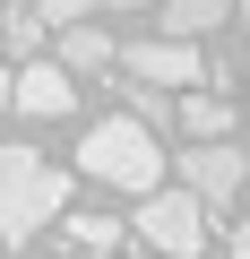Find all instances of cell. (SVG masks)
Listing matches in <instances>:
<instances>
[{
    "instance_id": "cell-1",
    "label": "cell",
    "mask_w": 250,
    "mask_h": 259,
    "mask_svg": "<svg viewBox=\"0 0 250 259\" xmlns=\"http://www.w3.org/2000/svg\"><path fill=\"white\" fill-rule=\"evenodd\" d=\"M78 173H86V182H104V190L156 199V190H164V147H156V130H147V121L112 112V121H95L86 139H78Z\"/></svg>"
},
{
    "instance_id": "cell-2",
    "label": "cell",
    "mask_w": 250,
    "mask_h": 259,
    "mask_svg": "<svg viewBox=\"0 0 250 259\" xmlns=\"http://www.w3.org/2000/svg\"><path fill=\"white\" fill-rule=\"evenodd\" d=\"M61 207H69V173L61 164H43L35 147H0V242L26 250Z\"/></svg>"
},
{
    "instance_id": "cell-3",
    "label": "cell",
    "mask_w": 250,
    "mask_h": 259,
    "mask_svg": "<svg viewBox=\"0 0 250 259\" xmlns=\"http://www.w3.org/2000/svg\"><path fill=\"white\" fill-rule=\"evenodd\" d=\"M130 233H138L147 250H164V259H198V250H207V207H198L190 190H156V199H138Z\"/></svg>"
},
{
    "instance_id": "cell-4",
    "label": "cell",
    "mask_w": 250,
    "mask_h": 259,
    "mask_svg": "<svg viewBox=\"0 0 250 259\" xmlns=\"http://www.w3.org/2000/svg\"><path fill=\"white\" fill-rule=\"evenodd\" d=\"M121 78H138V87H156V95H198L207 87V61H198V44H173V35H147V44H121Z\"/></svg>"
},
{
    "instance_id": "cell-5",
    "label": "cell",
    "mask_w": 250,
    "mask_h": 259,
    "mask_svg": "<svg viewBox=\"0 0 250 259\" xmlns=\"http://www.w3.org/2000/svg\"><path fill=\"white\" fill-rule=\"evenodd\" d=\"M181 164V190L207 207V216H224L233 199H241V182H250V156L241 147H190V156H173Z\"/></svg>"
},
{
    "instance_id": "cell-6",
    "label": "cell",
    "mask_w": 250,
    "mask_h": 259,
    "mask_svg": "<svg viewBox=\"0 0 250 259\" xmlns=\"http://www.w3.org/2000/svg\"><path fill=\"white\" fill-rule=\"evenodd\" d=\"M78 104V78L61 69V61H26L18 69V112H35V121H61Z\"/></svg>"
},
{
    "instance_id": "cell-7",
    "label": "cell",
    "mask_w": 250,
    "mask_h": 259,
    "mask_svg": "<svg viewBox=\"0 0 250 259\" xmlns=\"http://www.w3.org/2000/svg\"><path fill=\"white\" fill-rule=\"evenodd\" d=\"M69 78H104V69H121V44L104 35V26H69L61 35V52H52Z\"/></svg>"
},
{
    "instance_id": "cell-8",
    "label": "cell",
    "mask_w": 250,
    "mask_h": 259,
    "mask_svg": "<svg viewBox=\"0 0 250 259\" xmlns=\"http://www.w3.org/2000/svg\"><path fill=\"white\" fill-rule=\"evenodd\" d=\"M181 139L190 147H233V104L224 95H181Z\"/></svg>"
},
{
    "instance_id": "cell-9",
    "label": "cell",
    "mask_w": 250,
    "mask_h": 259,
    "mask_svg": "<svg viewBox=\"0 0 250 259\" xmlns=\"http://www.w3.org/2000/svg\"><path fill=\"white\" fill-rule=\"evenodd\" d=\"M233 9H241V0H164L156 18H164V35H173V44H198V35H207V26H224Z\"/></svg>"
},
{
    "instance_id": "cell-10",
    "label": "cell",
    "mask_w": 250,
    "mask_h": 259,
    "mask_svg": "<svg viewBox=\"0 0 250 259\" xmlns=\"http://www.w3.org/2000/svg\"><path fill=\"white\" fill-rule=\"evenodd\" d=\"M121 104H130V121H147V130H173V121H181V104H173V95H156V87H138V78L121 87Z\"/></svg>"
},
{
    "instance_id": "cell-11",
    "label": "cell",
    "mask_w": 250,
    "mask_h": 259,
    "mask_svg": "<svg viewBox=\"0 0 250 259\" xmlns=\"http://www.w3.org/2000/svg\"><path fill=\"white\" fill-rule=\"evenodd\" d=\"M121 233H130L121 216H69V242H78V250H95V259H112V250H121Z\"/></svg>"
},
{
    "instance_id": "cell-12",
    "label": "cell",
    "mask_w": 250,
    "mask_h": 259,
    "mask_svg": "<svg viewBox=\"0 0 250 259\" xmlns=\"http://www.w3.org/2000/svg\"><path fill=\"white\" fill-rule=\"evenodd\" d=\"M43 35H69V26H95V0H35Z\"/></svg>"
},
{
    "instance_id": "cell-13",
    "label": "cell",
    "mask_w": 250,
    "mask_h": 259,
    "mask_svg": "<svg viewBox=\"0 0 250 259\" xmlns=\"http://www.w3.org/2000/svg\"><path fill=\"white\" fill-rule=\"evenodd\" d=\"M0 35H9V52H35V44H43V18H35V9H9Z\"/></svg>"
},
{
    "instance_id": "cell-14",
    "label": "cell",
    "mask_w": 250,
    "mask_h": 259,
    "mask_svg": "<svg viewBox=\"0 0 250 259\" xmlns=\"http://www.w3.org/2000/svg\"><path fill=\"white\" fill-rule=\"evenodd\" d=\"M233 259H250V216H241V225H233Z\"/></svg>"
},
{
    "instance_id": "cell-15",
    "label": "cell",
    "mask_w": 250,
    "mask_h": 259,
    "mask_svg": "<svg viewBox=\"0 0 250 259\" xmlns=\"http://www.w3.org/2000/svg\"><path fill=\"white\" fill-rule=\"evenodd\" d=\"M0 104H18V78H9V69H0Z\"/></svg>"
},
{
    "instance_id": "cell-16",
    "label": "cell",
    "mask_w": 250,
    "mask_h": 259,
    "mask_svg": "<svg viewBox=\"0 0 250 259\" xmlns=\"http://www.w3.org/2000/svg\"><path fill=\"white\" fill-rule=\"evenodd\" d=\"M112 9H164V0H112Z\"/></svg>"
},
{
    "instance_id": "cell-17",
    "label": "cell",
    "mask_w": 250,
    "mask_h": 259,
    "mask_svg": "<svg viewBox=\"0 0 250 259\" xmlns=\"http://www.w3.org/2000/svg\"><path fill=\"white\" fill-rule=\"evenodd\" d=\"M241 26H250V0H241Z\"/></svg>"
},
{
    "instance_id": "cell-18",
    "label": "cell",
    "mask_w": 250,
    "mask_h": 259,
    "mask_svg": "<svg viewBox=\"0 0 250 259\" xmlns=\"http://www.w3.org/2000/svg\"><path fill=\"white\" fill-rule=\"evenodd\" d=\"M78 259H95V250H78Z\"/></svg>"
}]
</instances>
